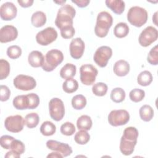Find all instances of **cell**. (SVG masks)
Masks as SVG:
<instances>
[{"mask_svg":"<svg viewBox=\"0 0 158 158\" xmlns=\"http://www.w3.org/2000/svg\"><path fill=\"white\" fill-rule=\"evenodd\" d=\"M7 55L12 59H16L19 58L22 54V49L20 46L17 45H12L7 49Z\"/></svg>","mask_w":158,"mask_h":158,"instance_id":"cell-37","label":"cell"},{"mask_svg":"<svg viewBox=\"0 0 158 158\" xmlns=\"http://www.w3.org/2000/svg\"><path fill=\"white\" fill-rule=\"evenodd\" d=\"M49 115L54 120H61L65 115V107L63 101L58 98H52L49 102Z\"/></svg>","mask_w":158,"mask_h":158,"instance_id":"cell-7","label":"cell"},{"mask_svg":"<svg viewBox=\"0 0 158 158\" xmlns=\"http://www.w3.org/2000/svg\"><path fill=\"white\" fill-rule=\"evenodd\" d=\"M113 23L112 15L106 11L99 12L97 16L96 23L94 27V33L99 38L107 36Z\"/></svg>","mask_w":158,"mask_h":158,"instance_id":"cell-3","label":"cell"},{"mask_svg":"<svg viewBox=\"0 0 158 158\" xmlns=\"http://www.w3.org/2000/svg\"><path fill=\"white\" fill-rule=\"evenodd\" d=\"M34 1L33 0H18L17 2L19 5L24 8H27L32 6Z\"/></svg>","mask_w":158,"mask_h":158,"instance_id":"cell-46","label":"cell"},{"mask_svg":"<svg viewBox=\"0 0 158 158\" xmlns=\"http://www.w3.org/2000/svg\"><path fill=\"white\" fill-rule=\"evenodd\" d=\"M125 92L122 88H115L110 93V99L116 103L122 102L125 98Z\"/></svg>","mask_w":158,"mask_h":158,"instance_id":"cell-31","label":"cell"},{"mask_svg":"<svg viewBox=\"0 0 158 158\" xmlns=\"http://www.w3.org/2000/svg\"><path fill=\"white\" fill-rule=\"evenodd\" d=\"M75 30L73 27H69L67 28H64L60 30L61 36L64 39L72 38L75 35Z\"/></svg>","mask_w":158,"mask_h":158,"instance_id":"cell-44","label":"cell"},{"mask_svg":"<svg viewBox=\"0 0 158 158\" xmlns=\"http://www.w3.org/2000/svg\"><path fill=\"white\" fill-rule=\"evenodd\" d=\"M17 13V7L11 2L3 3L0 7V16L3 20H12L16 17Z\"/></svg>","mask_w":158,"mask_h":158,"instance_id":"cell-17","label":"cell"},{"mask_svg":"<svg viewBox=\"0 0 158 158\" xmlns=\"http://www.w3.org/2000/svg\"><path fill=\"white\" fill-rule=\"evenodd\" d=\"M138 135V131L135 127H129L124 130L120 143V150L123 155L130 156L133 152Z\"/></svg>","mask_w":158,"mask_h":158,"instance_id":"cell-1","label":"cell"},{"mask_svg":"<svg viewBox=\"0 0 158 158\" xmlns=\"http://www.w3.org/2000/svg\"><path fill=\"white\" fill-rule=\"evenodd\" d=\"M10 64L6 60H0V80L6 78L10 73Z\"/></svg>","mask_w":158,"mask_h":158,"instance_id":"cell-36","label":"cell"},{"mask_svg":"<svg viewBox=\"0 0 158 158\" xmlns=\"http://www.w3.org/2000/svg\"><path fill=\"white\" fill-rule=\"evenodd\" d=\"M24 125V118L20 115L9 116L4 121L6 129L12 133H19L21 131L23 128Z\"/></svg>","mask_w":158,"mask_h":158,"instance_id":"cell-13","label":"cell"},{"mask_svg":"<svg viewBox=\"0 0 158 158\" xmlns=\"http://www.w3.org/2000/svg\"><path fill=\"white\" fill-rule=\"evenodd\" d=\"M152 78L151 73L148 70H144L138 75L137 77V82L142 86H146L151 83Z\"/></svg>","mask_w":158,"mask_h":158,"instance_id":"cell-27","label":"cell"},{"mask_svg":"<svg viewBox=\"0 0 158 158\" xmlns=\"http://www.w3.org/2000/svg\"><path fill=\"white\" fill-rule=\"evenodd\" d=\"M10 149L15 151L19 154H22L25 152V144L21 141L14 139L12 143H11Z\"/></svg>","mask_w":158,"mask_h":158,"instance_id":"cell-40","label":"cell"},{"mask_svg":"<svg viewBox=\"0 0 158 158\" xmlns=\"http://www.w3.org/2000/svg\"><path fill=\"white\" fill-rule=\"evenodd\" d=\"M105 3L106 6L116 14L120 15L125 10V4L122 0H106Z\"/></svg>","mask_w":158,"mask_h":158,"instance_id":"cell-20","label":"cell"},{"mask_svg":"<svg viewBox=\"0 0 158 158\" xmlns=\"http://www.w3.org/2000/svg\"><path fill=\"white\" fill-rule=\"evenodd\" d=\"M47 157H54V158H62L63 157L62 155L57 152H52L51 154L47 156Z\"/></svg>","mask_w":158,"mask_h":158,"instance_id":"cell-48","label":"cell"},{"mask_svg":"<svg viewBox=\"0 0 158 158\" xmlns=\"http://www.w3.org/2000/svg\"><path fill=\"white\" fill-rule=\"evenodd\" d=\"M85 43L81 38L73 39L70 44V54L74 59L81 58L85 51Z\"/></svg>","mask_w":158,"mask_h":158,"instance_id":"cell-16","label":"cell"},{"mask_svg":"<svg viewBox=\"0 0 158 158\" xmlns=\"http://www.w3.org/2000/svg\"><path fill=\"white\" fill-rule=\"evenodd\" d=\"M31 22V24L36 28L43 27L46 22V14L42 11H36L32 14Z\"/></svg>","mask_w":158,"mask_h":158,"instance_id":"cell-23","label":"cell"},{"mask_svg":"<svg viewBox=\"0 0 158 158\" xmlns=\"http://www.w3.org/2000/svg\"><path fill=\"white\" fill-rule=\"evenodd\" d=\"M93 122L91 117L87 115L80 116L77 121V127L78 130H89L92 127Z\"/></svg>","mask_w":158,"mask_h":158,"instance_id":"cell-24","label":"cell"},{"mask_svg":"<svg viewBox=\"0 0 158 158\" xmlns=\"http://www.w3.org/2000/svg\"><path fill=\"white\" fill-rule=\"evenodd\" d=\"M29 99V106L28 109H34L36 108L40 104V98L39 96L33 93L27 94Z\"/></svg>","mask_w":158,"mask_h":158,"instance_id":"cell-41","label":"cell"},{"mask_svg":"<svg viewBox=\"0 0 158 158\" xmlns=\"http://www.w3.org/2000/svg\"><path fill=\"white\" fill-rule=\"evenodd\" d=\"M62 88L67 93H74L78 88V83L76 80L73 78L66 79L62 84Z\"/></svg>","mask_w":158,"mask_h":158,"instance_id":"cell-29","label":"cell"},{"mask_svg":"<svg viewBox=\"0 0 158 158\" xmlns=\"http://www.w3.org/2000/svg\"><path fill=\"white\" fill-rule=\"evenodd\" d=\"M157 30L152 26H148L140 33L138 38V41L141 46L148 47L152 43L155 42L157 40Z\"/></svg>","mask_w":158,"mask_h":158,"instance_id":"cell-11","label":"cell"},{"mask_svg":"<svg viewBox=\"0 0 158 158\" xmlns=\"http://www.w3.org/2000/svg\"><path fill=\"white\" fill-rule=\"evenodd\" d=\"M13 83L17 89L22 91L31 90L36 86V81L33 77L22 74L14 78Z\"/></svg>","mask_w":158,"mask_h":158,"instance_id":"cell-12","label":"cell"},{"mask_svg":"<svg viewBox=\"0 0 158 158\" xmlns=\"http://www.w3.org/2000/svg\"><path fill=\"white\" fill-rule=\"evenodd\" d=\"M128 33L129 27L125 22H120L117 23L114 28V34L118 38H122L127 36Z\"/></svg>","mask_w":158,"mask_h":158,"instance_id":"cell-26","label":"cell"},{"mask_svg":"<svg viewBox=\"0 0 158 158\" xmlns=\"http://www.w3.org/2000/svg\"><path fill=\"white\" fill-rule=\"evenodd\" d=\"M148 14L147 10L139 6H133L128 11L127 20L133 26L141 27L148 20Z\"/></svg>","mask_w":158,"mask_h":158,"instance_id":"cell-4","label":"cell"},{"mask_svg":"<svg viewBox=\"0 0 158 158\" xmlns=\"http://www.w3.org/2000/svg\"><path fill=\"white\" fill-rule=\"evenodd\" d=\"M4 157L6 158L7 157H14V158L17 157L18 158V157H20V154H19V153L16 152L15 151H14L13 150H10L6 153V154L5 155Z\"/></svg>","mask_w":158,"mask_h":158,"instance_id":"cell-47","label":"cell"},{"mask_svg":"<svg viewBox=\"0 0 158 158\" xmlns=\"http://www.w3.org/2000/svg\"><path fill=\"white\" fill-rule=\"evenodd\" d=\"M10 96V91L9 88L6 86L1 85L0 86V100L2 102L7 101Z\"/></svg>","mask_w":158,"mask_h":158,"instance_id":"cell-43","label":"cell"},{"mask_svg":"<svg viewBox=\"0 0 158 158\" xmlns=\"http://www.w3.org/2000/svg\"><path fill=\"white\" fill-rule=\"evenodd\" d=\"M15 138L9 135H3L0 138V144L6 149H10L11 143Z\"/></svg>","mask_w":158,"mask_h":158,"instance_id":"cell-42","label":"cell"},{"mask_svg":"<svg viewBox=\"0 0 158 158\" xmlns=\"http://www.w3.org/2000/svg\"><path fill=\"white\" fill-rule=\"evenodd\" d=\"M108 87L107 85L102 82H98L95 84L92 87V91L93 94L97 96H103L107 91Z\"/></svg>","mask_w":158,"mask_h":158,"instance_id":"cell-34","label":"cell"},{"mask_svg":"<svg viewBox=\"0 0 158 158\" xmlns=\"http://www.w3.org/2000/svg\"><path fill=\"white\" fill-rule=\"evenodd\" d=\"M76 14V10L70 4L62 6L58 10L55 20V24L58 28L63 29L73 26V19Z\"/></svg>","mask_w":158,"mask_h":158,"instance_id":"cell-2","label":"cell"},{"mask_svg":"<svg viewBox=\"0 0 158 158\" xmlns=\"http://www.w3.org/2000/svg\"><path fill=\"white\" fill-rule=\"evenodd\" d=\"M73 3L77 4V6L79 7L83 8L86 7L90 2L89 0H72Z\"/></svg>","mask_w":158,"mask_h":158,"instance_id":"cell-45","label":"cell"},{"mask_svg":"<svg viewBox=\"0 0 158 158\" xmlns=\"http://www.w3.org/2000/svg\"><path fill=\"white\" fill-rule=\"evenodd\" d=\"M44 57L43 53L39 51H31L28 56V62L33 67H42L44 63Z\"/></svg>","mask_w":158,"mask_h":158,"instance_id":"cell-18","label":"cell"},{"mask_svg":"<svg viewBox=\"0 0 158 158\" xmlns=\"http://www.w3.org/2000/svg\"><path fill=\"white\" fill-rule=\"evenodd\" d=\"M130 120V114L125 109L112 110L108 115L109 123L113 127H118L127 124Z\"/></svg>","mask_w":158,"mask_h":158,"instance_id":"cell-8","label":"cell"},{"mask_svg":"<svg viewBox=\"0 0 158 158\" xmlns=\"http://www.w3.org/2000/svg\"><path fill=\"white\" fill-rule=\"evenodd\" d=\"M86 105V99L82 94H77L72 99V106L76 110H81Z\"/></svg>","mask_w":158,"mask_h":158,"instance_id":"cell-32","label":"cell"},{"mask_svg":"<svg viewBox=\"0 0 158 158\" xmlns=\"http://www.w3.org/2000/svg\"><path fill=\"white\" fill-rule=\"evenodd\" d=\"M97 69L91 64H84L80 68V78L85 85H93L98 75Z\"/></svg>","mask_w":158,"mask_h":158,"instance_id":"cell-6","label":"cell"},{"mask_svg":"<svg viewBox=\"0 0 158 158\" xmlns=\"http://www.w3.org/2000/svg\"><path fill=\"white\" fill-rule=\"evenodd\" d=\"M25 125L28 128H33L36 127L40 121V118L38 115L35 112H32L28 114L24 118Z\"/></svg>","mask_w":158,"mask_h":158,"instance_id":"cell-30","label":"cell"},{"mask_svg":"<svg viewBox=\"0 0 158 158\" xmlns=\"http://www.w3.org/2000/svg\"><path fill=\"white\" fill-rule=\"evenodd\" d=\"M18 36L17 29L13 25H7L0 30V42L6 43L15 40Z\"/></svg>","mask_w":158,"mask_h":158,"instance_id":"cell-15","label":"cell"},{"mask_svg":"<svg viewBox=\"0 0 158 158\" xmlns=\"http://www.w3.org/2000/svg\"><path fill=\"white\" fill-rule=\"evenodd\" d=\"M112 55V50L111 48L107 46H102L95 51L93 60L99 67L103 68L107 65Z\"/></svg>","mask_w":158,"mask_h":158,"instance_id":"cell-9","label":"cell"},{"mask_svg":"<svg viewBox=\"0 0 158 158\" xmlns=\"http://www.w3.org/2000/svg\"><path fill=\"white\" fill-rule=\"evenodd\" d=\"M130 64L125 60H117L114 65L113 70L114 73L118 77H124L130 72Z\"/></svg>","mask_w":158,"mask_h":158,"instance_id":"cell-19","label":"cell"},{"mask_svg":"<svg viewBox=\"0 0 158 158\" xmlns=\"http://www.w3.org/2000/svg\"><path fill=\"white\" fill-rule=\"evenodd\" d=\"M144 91L139 88H135L132 89L129 94L130 99L134 102H138L141 101L144 99Z\"/></svg>","mask_w":158,"mask_h":158,"instance_id":"cell-35","label":"cell"},{"mask_svg":"<svg viewBox=\"0 0 158 158\" xmlns=\"http://www.w3.org/2000/svg\"><path fill=\"white\" fill-rule=\"evenodd\" d=\"M64 60L63 53L58 49H51L47 52L44 56L42 69L46 72L53 71Z\"/></svg>","mask_w":158,"mask_h":158,"instance_id":"cell-5","label":"cell"},{"mask_svg":"<svg viewBox=\"0 0 158 158\" xmlns=\"http://www.w3.org/2000/svg\"><path fill=\"white\" fill-rule=\"evenodd\" d=\"M75 125L69 122H65L60 127V132L62 135L65 136H71L75 132Z\"/></svg>","mask_w":158,"mask_h":158,"instance_id":"cell-39","label":"cell"},{"mask_svg":"<svg viewBox=\"0 0 158 158\" xmlns=\"http://www.w3.org/2000/svg\"><path fill=\"white\" fill-rule=\"evenodd\" d=\"M12 104L14 107L17 110L28 109L29 99L27 95H19L13 99Z\"/></svg>","mask_w":158,"mask_h":158,"instance_id":"cell-21","label":"cell"},{"mask_svg":"<svg viewBox=\"0 0 158 158\" xmlns=\"http://www.w3.org/2000/svg\"><path fill=\"white\" fill-rule=\"evenodd\" d=\"M90 139V135L86 131L80 130V131H78L75 136H74V140L75 141L81 145L86 144Z\"/></svg>","mask_w":158,"mask_h":158,"instance_id":"cell-33","label":"cell"},{"mask_svg":"<svg viewBox=\"0 0 158 158\" xmlns=\"http://www.w3.org/2000/svg\"><path fill=\"white\" fill-rule=\"evenodd\" d=\"M77 67L74 64L67 63L60 70V76L64 79L72 78L76 74Z\"/></svg>","mask_w":158,"mask_h":158,"instance_id":"cell-22","label":"cell"},{"mask_svg":"<svg viewBox=\"0 0 158 158\" xmlns=\"http://www.w3.org/2000/svg\"><path fill=\"white\" fill-rule=\"evenodd\" d=\"M56 131V125L50 121L44 122L40 127L41 133L46 136L53 135Z\"/></svg>","mask_w":158,"mask_h":158,"instance_id":"cell-28","label":"cell"},{"mask_svg":"<svg viewBox=\"0 0 158 158\" xmlns=\"http://www.w3.org/2000/svg\"><path fill=\"white\" fill-rule=\"evenodd\" d=\"M140 118L144 122H149L154 117V110L149 105H143L139 110Z\"/></svg>","mask_w":158,"mask_h":158,"instance_id":"cell-25","label":"cell"},{"mask_svg":"<svg viewBox=\"0 0 158 158\" xmlns=\"http://www.w3.org/2000/svg\"><path fill=\"white\" fill-rule=\"evenodd\" d=\"M46 146L48 149L60 153L63 157H67L72 153V149L68 144L56 140H48L46 142Z\"/></svg>","mask_w":158,"mask_h":158,"instance_id":"cell-14","label":"cell"},{"mask_svg":"<svg viewBox=\"0 0 158 158\" xmlns=\"http://www.w3.org/2000/svg\"><path fill=\"white\" fill-rule=\"evenodd\" d=\"M54 2H56V3H57V4H60V5H63V4H64L65 2H66V1H54Z\"/></svg>","mask_w":158,"mask_h":158,"instance_id":"cell-49","label":"cell"},{"mask_svg":"<svg viewBox=\"0 0 158 158\" xmlns=\"http://www.w3.org/2000/svg\"><path fill=\"white\" fill-rule=\"evenodd\" d=\"M57 38V32L53 27H47L36 35V42L41 46H48Z\"/></svg>","mask_w":158,"mask_h":158,"instance_id":"cell-10","label":"cell"},{"mask_svg":"<svg viewBox=\"0 0 158 158\" xmlns=\"http://www.w3.org/2000/svg\"><path fill=\"white\" fill-rule=\"evenodd\" d=\"M148 62L152 65H157L158 64V49L157 45L153 47L149 52L147 57Z\"/></svg>","mask_w":158,"mask_h":158,"instance_id":"cell-38","label":"cell"}]
</instances>
